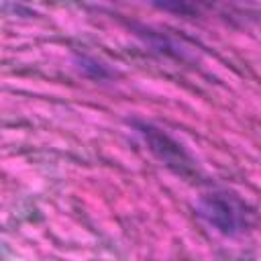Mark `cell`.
I'll return each mask as SVG.
<instances>
[{
    "instance_id": "6da1fadb",
    "label": "cell",
    "mask_w": 261,
    "mask_h": 261,
    "mask_svg": "<svg viewBox=\"0 0 261 261\" xmlns=\"http://www.w3.org/2000/svg\"><path fill=\"white\" fill-rule=\"evenodd\" d=\"M198 214L202 220L224 237H237L251 226L253 212L249 206L228 192H212L200 198Z\"/></svg>"
},
{
    "instance_id": "7a4b0ae2",
    "label": "cell",
    "mask_w": 261,
    "mask_h": 261,
    "mask_svg": "<svg viewBox=\"0 0 261 261\" xmlns=\"http://www.w3.org/2000/svg\"><path fill=\"white\" fill-rule=\"evenodd\" d=\"M133 126L137 128V133L145 141L147 149L163 165H167L169 169H173L175 173H181V175H188V173L194 171V161L190 159V155L167 133H163L157 126H153L151 122H141V120H133Z\"/></svg>"
}]
</instances>
